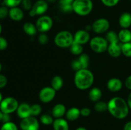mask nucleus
I'll return each instance as SVG.
<instances>
[{
    "label": "nucleus",
    "mask_w": 131,
    "mask_h": 130,
    "mask_svg": "<svg viewBox=\"0 0 131 130\" xmlns=\"http://www.w3.org/2000/svg\"><path fill=\"white\" fill-rule=\"evenodd\" d=\"M107 111L115 118L124 119L129 115V107L124 98L114 97L107 103Z\"/></svg>",
    "instance_id": "f257e3e1"
},
{
    "label": "nucleus",
    "mask_w": 131,
    "mask_h": 130,
    "mask_svg": "<svg viewBox=\"0 0 131 130\" xmlns=\"http://www.w3.org/2000/svg\"><path fill=\"white\" fill-rule=\"evenodd\" d=\"M74 84L78 89L86 90L91 87L94 82V75L88 69H81L75 71Z\"/></svg>",
    "instance_id": "f03ea898"
},
{
    "label": "nucleus",
    "mask_w": 131,
    "mask_h": 130,
    "mask_svg": "<svg viewBox=\"0 0 131 130\" xmlns=\"http://www.w3.org/2000/svg\"><path fill=\"white\" fill-rule=\"evenodd\" d=\"M108 42L107 52L113 57H118L122 54L121 45L119 41L118 34L113 31H110L107 33L105 36Z\"/></svg>",
    "instance_id": "7ed1b4c3"
},
{
    "label": "nucleus",
    "mask_w": 131,
    "mask_h": 130,
    "mask_svg": "<svg viewBox=\"0 0 131 130\" xmlns=\"http://www.w3.org/2000/svg\"><path fill=\"white\" fill-rule=\"evenodd\" d=\"M93 4L92 0H74L73 11L79 16H86L92 12Z\"/></svg>",
    "instance_id": "20e7f679"
},
{
    "label": "nucleus",
    "mask_w": 131,
    "mask_h": 130,
    "mask_svg": "<svg viewBox=\"0 0 131 130\" xmlns=\"http://www.w3.org/2000/svg\"><path fill=\"white\" fill-rule=\"evenodd\" d=\"M54 42L60 48H69L74 42V34L69 31H61L55 36Z\"/></svg>",
    "instance_id": "39448f33"
},
{
    "label": "nucleus",
    "mask_w": 131,
    "mask_h": 130,
    "mask_svg": "<svg viewBox=\"0 0 131 130\" xmlns=\"http://www.w3.org/2000/svg\"><path fill=\"white\" fill-rule=\"evenodd\" d=\"M90 47L91 49L96 53H103L107 50L108 42L106 38L97 36L90 40Z\"/></svg>",
    "instance_id": "423d86ee"
},
{
    "label": "nucleus",
    "mask_w": 131,
    "mask_h": 130,
    "mask_svg": "<svg viewBox=\"0 0 131 130\" xmlns=\"http://www.w3.org/2000/svg\"><path fill=\"white\" fill-rule=\"evenodd\" d=\"M19 104L14 97H6L3 99L0 103V110L4 113H11L16 112Z\"/></svg>",
    "instance_id": "0eeeda50"
},
{
    "label": "nucleus",
    "mask_w": 131,
    "mask_h": 130,
    "mask_svg": "<svg viewBox=\"0 0 131 130\" xmlns=\"http://www.w3.org/2000/svg\"><path fill=\"white\" fill-rule=\"evenodd\" d=\"M36 27L38 32L46 33L50 31L53 25V20L48 15H41L36 22Z\"/></svg>",
    "instance_id": "6e6552de"
},
{
    "label": "nucleus",
    "mask_w": 131,
    "mask_h": 130,
    "mask_svg": "<svg viewBox=\"0 0 131 130\" xmlns=\"http://www.w3.org/2000/svg\"><path fill=\"white\" fill-rule=\"evenodd\" d=\"M48 3L46 0H38L33 5L32 8L29 11L30 17L43 15L48 10Z\"/></svg>",
    "instance_id": "1a4fd4ad"
},
{
    "label": "nucleus",
    "mask_w": 131,
    "mask_h": 130,
    "mask_svg": "<svg viewBox=\"0 0 131 130\" xmlns=\"http://www.w3.org/2000/svg\"><path fill=\"white\" fill-rule=\"evenodd\" d=\"M20 127L21 130H39V121L35 117L29 116L21 119Z\"/></svg>",
    "instance_id": "9d476101"
},
{
    "label": "nucleus",
    "mask_w": 131,
    "mask_h": 130,
    "mask_svg": "<svg viewBox=\"0 0 131 130\" xmlns=\"http://www.w3.org/2000/svg\"><path fill=\"white\" fill-rule=\"evenodd\" d=\"M110 26V22L107 19L100 18L93 22L92 25V29L95 33L102 34L108 31Z\"/></svg>",
    "instance_id": "9b49d317"
},
{
    "label": "nucleus",
    "mask_w": 131,
    "mask_h": 130,
    "mask_svg": "<svg viewBox=\"0 0 131 130\" xmlns=\"http://www.w3.org/2000/svg\"><path fill=\"white\" fill-rule=\"evenodd\" d=\"M56 93V90L51 87H45L40 90L38 97L42 103H48L54 99Z\"/></svg>",
    "instance_id": "f8f14e48"
},
{
    "label": "nucleus",
    "mask_w": 131,
    "mask_h": 130,
    "mask_svg": "<svg viewBox=\"0 0 131 130\" xmlns=\"http://www.w3.org/2000/svg\"><path fill=\"white\" fill-rule=\"evenodd\" d=\"M90 40V34L87 30L80 29L77 31L74 34V42L82 45L88 43Z\"/></svg>",
    "instance_id": "ddd939ff"
},
{
    "label": "nucleus",
    "mask_w": 131,
    "mask_h": 130,
    "mask_svg": "<svg viewBox=\"0 0 131 130\" xmlns=\"http://www.w3.org/2000/svg\"><path fill=\"white\" fill-rule=\"evenodd\" d=\"M17 115L21 119L31 115V105L26 103H21L19 105L16 111Z\"/></svg>",
    "instance_id": "4468645a"
},
{
    "label": "nucleus",
    "mask_w": 131,
    "mask_h": 130,
    "mask_svg": "<svg viewBox=\"0 0 131 130\" xmlns=\"http://www.w3.org/2000/svg\"><path fill=\"white\" fill-rule=\"evenodd\" d=\"M123 87L122 82L117 78L110 79L107 82V87L111 92H118Z\"/></svg>",
    "instance_id": "2eb2a0df"
},
{
    "label": "nucleus",
    "mask_w": 131,
    "mask_h": 130,
    "mask_svg": "<svg viewBox=\"0 0 131 130\" xmlns=\"http://www.w3.org/2000/svg\"><path fill=\"white\" fill-rule=\"evenodd\" d=\"M24 12L23 10L18 6L10 8L9 9V17L15 22L20 21L24 18Z\"/></svg>",
    "instance_id": "dca6fc26"
},
{
    "label": "nucleus",
    "mask_w": 131,
    "mask_h": 130,
    "mask_svg": "<svg viewBox=\"0 0 131 130\" xmlns=\"http://www.w3.org/2000/svg\"><path fill=\"white\" fill-rule=\"evenodd\" d=\"M67 109L65 106L61 103H58L54 105L52 110V116L54 119L62 118L65 115Z\"/></svg>",
    "instance_id": "f3484780"
},
{
    "label": "nucleus",
    "mask_w": 131,
    "mask_h": 130,
    "mask_svg": "<svg viewBox=\"0 0 131 130\" xmlns=\"http://www.w3.org/2000/svg\"><path fill=\"white\" fill-rule=\"evenodd\" d=\"M119 25L122 29H128L131 26V14L124 12L120 16Z\"/></svg>",
    "instance_id": "a211bd4d"
},
{
    "label": "nucleus",
    "mask_w": 131,
    "mask_h": 130,
    "mask_svg": "<svg viewBox=\"0 0 131 130\" xmlns=\"http://www.w3.org/2000/svg\"><path fill=\"white\" fill-rule=\"evenodd\" d=\"M54 130H69V125L67 121L65 119H55L52 123Z\"/></svg>",
    "instance_id": "6ab92c4d"
},
{
    "label": "nucleus",
    "mask_w": 131,
    "mask_h": 130,
    "mask_svg": "<svg viewBox=\"0 0 131 130\" xmlns=\"http://www.w3.org/2000/svg\"><path fill=\"white\" fill-rule=\"evenodd\" d=\"M81 116L80 109L76 107H72L67 110L65 113V117L68 121H74L79 119Z\"/></svg>",
    "instance_id": "aec40b11"
},
{
    "label": "nucleus",
    "mask_w": 131,
    "mask_h": 130,
    "mask_svg": "<svg viewBox=\"0 0 131 130\" xmlns=\"http://www.w3.org/2000/svg\"><path fill=\"white\" fill-rule=\"evenodd\" d=\"M102 96V92L101 89L99 87H93L90 89L88 94V97L90 101L96 102L101 100Z\"/></svg>",
    "instance_id": "412c9836"
},
{
    "label": "nucleus",
    "mask_w": 131,
    "mask_h": 130,
    "mask_svg": "<svg viewBox=\"0 0 131 130\" xmlns=\"http://www.w3.org/2000/svg\"><path fill=\"white\" fill-rule=\"evenodd\" d=\"M118 37L122 43L131 42V31L129 29H122L118 33Z\"/></svg>",
    "instance_id": "4be33fe9"
},
{
    "label": "nucleus",
    "mask_w": 131,
    "mask_h": 130,
    "mask_svg": "<svg viewBox=\"0 0 131 130\" xmlns=\"http://www.w3.org/2000/svg\"><path fill=\"white\" fill-rule=\"evenodd\" d=\"M23 29L27 35L30 36H35L38 31L36 25H35L32 22H29L24 23L23 26Z\"/></svg>",
    "instance_id": "5701e85b"
},
{
    "label": "nucleus",
    "mask_w": 131,
    "mask_h": 130,
    "mask_svg": "<svg viewBox=\"0 0 131 130\" xmlns=\"http://www.w3.org/2000/svg\"><path fill=\"white\" fill-rule=\"evenodd\" d=\"M51 87L53 88L56 91L60 90L63 85V80L62 77L59 75H55L52 77L51 81Z\"/></svg>",
    "instance_id": "b1692460"
},
{
    "label": "nucleus",
    "mask_w": 131,
    "mask_h": 130,
    "mask_svg": "<svg viewBox=\"0 0 131 130\" xmlns=\"http://www.w3.org/2000/svg\"><path fill=\"white\" fill-rule=\"evenodd\" d=\"M82 69H88L89 66L90 57L87 54H81L78 58Z\"/></svg>",
    "instance_id": "393cba45"
},
{
    "label": "nucleus",
    "mask_w": 131,
    "mask_h": 130,
    "mask_svg": "<svg viewBox=\"0 0 131 130\" xmlns=\"http://www.w3.org/2000/svg\"><path fill=\"white\" fill-rule=\"evenodd\" d=\"M69 48H70V52H71L72 54L75 55V56H79V55H81V54H83V45L81 44H79V43H75V42H74Z\"/></svg>",
    "instance_id": "a878e982"
},
{
    "label": "nucleus",
    "mask_w": 131,
    "mask_h": 130,
    "mask_svg": "<svg viewBox=\"0 0 131 130\" xmlns=\"http://www.w3.org/2000/svg\"><path fill=\"white\" fill-rule=\"evenodd\" d=\"M94 109L96 112L100 113L105 112L107 110V103L103 101H99L95 104Z\"/></svg>",
    "instance_id": "bb28decb"
},
{
    "label": "nucleus",
    "mask_w": 131,
    "mask_h": 130,
    "mask_svg": "<svg viewBox=\"0 0 131 130\" xmlns=\"http://www.w3.org/2000/svg\"><path fill=\"white\" fill-rule=\"evenodd\" d=\"M54 117L51 116L49 114H43L40 116V122L43 125L46 126H49V125L52 124L54 122Z\"/></svg>",
    "instance_id": "cd10ccee"
},
{
    "label": "nucleus",
    "mask_w": 131,
    "mask_h": 130,
    "mask_svg": "<svg viewBox=\"0 0 131 130\" xmlns=\"http://www.w3.org/2000/svg\"><path fill=\"white\" fill-rule=\"evenodd\" d=\"M121 49L122 54H123L125 57H131V42L122 43Z\"/></svg>",
    "instance_id": "c85d7f7f"
},
{
    "label": "nucleus",
    "mask_w": 131,
    "mask_h": 130,
    "mask_svg": "<svg viewBox=\"0 0 131 130\" xmlns=\"http://www.w3.org/2000/svg\"><path fill=\"white\" fill-rule=\"evenodd\" d=\"M42 110V107L39 104H33L31 105V115L33 117L39 115Z\"/></svg>",
    "instance_id": "c756f323"
},
{
    "label": "nucleus",
    "mask_w": 131,
    "mask_h": 130,
    "mask_svg": "<svg viewBox=\"0 0 131 130\" xmlns=\"http://www.w3.org/2000/svg\"><path fill=\"white\" fill-rule=\"evenodd\" d=\"M0 130H18V127L14 122L10 121L3 124Z\"/></svg>",
    "instance_id": "7c9ffc66"
},
{
    "label": "nucleus",
    "mask_w": 131,
    "mask_h": 130,
    "mask_svg": "<svg viewBox=\"0 0 131 130\" xmlns=\"http://www.w3.org/2000/svg\"><path fill=\"white\" fill-rule=\"evenodd\" d=\"M4 5L8 8H13L18 6L21 3L22 0H3Z\"/></svg>",
    "instance_id": "2f4dec72"
},
{
    "label": "nucleus",
    "mask_w": 131,
    "mask_h": 130,
    "mask_svg": "<svg viewBox=\"0 0 131 130\" xmlns=\"http://www.w3.org/2000/svg\"><path fill=\"white\" fill-rule=\"evenodd\" d=\"M9 15V9L5 5L0 6V19H5Z\"/></svg>",
    "instance_id": "473e14b6"
},
{
    "label": "nucleus",
    "mask_w": 131,
    "mask_h": 130,
    "mask_svg": "<svg viewBox=\"0 0 131 130\" xmlns=\"http://www.w3.org/2000/svg\"><path fill=\"white\" fill-rule=\"evenodd\" d=\"M20 4H21L24 10H27V11H30L33 5V4H32L31 0H22Z\"/></svg>",
    "instance_id": "72a5a7b5"
},
{
    "label": "nucleus",
    "mask_w": 131,
    "mask_h": 130,
    "mask_svg": "<svg viewBox=\"0 0 131 130\" xmlns=\"http://www.w3.org/2000/svg\"><path fill=\"white\" fill-rule=\"evenodd\" d=\"M60 9L63 12L65 13V14H70V13L72 12L73 8H72V5H67V4H63V5H60Z\"/></svg>",
    "instance_id": "f704fd0d"
},
{
    "label": "nucleus",
    "mask_w": 131,
    "mask_h": 130,
    "mask_svg": "<svg viewBox=\"0 0 131 130\" xmlns=\"http://www.w3.org/2000/svg\"><path fill=\"white\" fill-rule=\"evenodd\" d=\"M38 41L41 45H46L49 42V37L46 33H41L38 37Z\"/></svg>",
    "instance_id": "c9c22d12"
},
{
    "label": "nucleus",
    "mask_w": 131,
    "mask_h": 130,
    "mask_svg": "<svg viewBox=\"0 0 131 130\" xmlns=\"http://www.w3.org/2000/svg\"><path fill=\"white\" fill-rule=\"evenodd\" d=\"M120 0H101L104 5L107 6V7H113L117 5L119 3Z\"/></svg>",
    "instance_id": "e433bc0d"
},
{
    "label": "nucleus",
    "mask_w": 131,
    "mask_h": 130,
    "mask_svg": "<svg viewBox=\"0 0 131 130\" xmlns=\"http://www.w3.org/2000/svg\"><path fill=\"white\" fill-rule=\"evenodd\" d=\"M8 47V42L4 37L0 36V50H4Z\"/></svg>",
    "instance_id": "4c0bfd02"
},
{
    "label": "nucleus",
    "mask_w": 131,
    "mask_h": 130,
    "mask_svg": "<svg viewBox=\"0 0 131 130\" xmlns=\"http://www.w3.org/2000/svg\"><path fill=\"white\" fill-rule=\"evenodd\" d=\"M80 112L81 115L84 117H86L90 115L91 113H92V111L88 107H83V108H82L80 110Z\"/></svg>",
    "instance_id": "58836bf2"
},
{
    "label": "nucleus",
    "mask_w": 131,
    "mask_h": 130,
    "mask_svg": "<svg viewBox=\"0 0 131 130\" xmlns=\"http://www.w3.org/2000/svg\"><path fill=\"white\" fill-rule=\"evenodd\" d=\"M8 83V79L5 75L0 74V89L5 87Z\"/></svg>",
    "instance_id": "ea45409f"
},
{
    "label": "nucleus",
    "mask_w": 131,
    "mask_h": 130,
    "mask_svg": "<svg viewBox=\"0 0 131 130\" xmlns=\"http://www.w3.org/2000/svg\"><path fill=\"white\" fill-rule=\"evenodd\" d=\"M11 121V117H10V114L8 113H4L3 115V118L1 122L3 123H6V122H8Z\"/></svg>",
    "instance_id": "a19ab883"
},
{
    "label": "nucleus",
    "mask_w": 131,
    "mask_h": 130,
    "mask_svg": "<svg viewBox=\"0 0 131 130\" xmlns=\"http://www.w3.org/2000/svg\"><path fill=\"white\" fill-rule=\"evenodd\" d=\"M125 85L128 89L131 90V75H129L127 77L125 80Z\"/></svg>",
    "instance_id": "79ce46f5"
},
{
    "label": "nucleus",
    "mask_w": 131,
    "mask_h": 130,
    "mask_svg": "<svg viewBox=\"0 0 131 130\" xmlns=\"http://www.w3.org/2000/svg\"><path fill=\"white\" fill-rule=\"evenodd\" d=\"M74 0H60L59 3L60 5H63V4H67V5H72Z\"/></svg>",
    "instance_id": "37998d69"
},
{
    "label": "nucleus",
    "mask_w": 131,
    "mask_h": 130,
    "mask_svg": "<svg viewBox=\"0 0 131 130\" xmlns=\"http://www.w3.org/2000/svg\"><path fill=\"white\" fill-rule=\"evenodd\" d=\"M124 130H131V121H128L124 125Z\"/></svg>",
    "instance_id": "c03bdc74"
},
{
    "label": "nucleus",
    "mask_w": 131,
    "mask_h": 130,
    "mask_svg": "<svg viewBox=\"0 0 131 130\" xmlns=\"http://www.w3.org/2000/svg\"><path fill=\"white\" fill-rule=\"evenodd\" d=\"M127 103L128 106H129V109L131 110V93H130V94H129V96H128Z\"/></svg>",
    "instance_id": "a18cd8bd"
},
{
    "label": "nucleus",
    "mask_w": 131,
    "mask_h": 130,
    "mask_svg": "<svg viewBox=\"0 0 131 130\" xmlns=\"http://www.w3.org/2000/svg\"><path fill=\"white\" fill-rule=\"evenodd\" d=\"M75 130H88V129H87L86 128H85L84 127H81H81H78V128L75 129Z\"/></svg>",
    "instance_id": "49530a36"
},
{
    "label": "nucleus",
    "mask_w": 131,
    "mask_h": 130,
    "mask_svg": "<svg viewBox=\"0 0 131 130\" xmlns=\"http://www.w3.org/2000/svg\"><path fill=\"white\" fill-rule=\"evenodd\" d=\"M3 115V112L0 110V122H1V121H2Z\"/></svg>",
    "instance_id": "de8ad7c7"
},
{
    "label": "nucleus",
    "mask_w": 131,
    "mask_h": 130,
    "mask_svg": "<svg viewBox=\"0 0 131 130\" xmlns=\"http://www.w3.org/2000/svg\"><path fill=\"white\" fill-rule=\"evenodd\" d=\"M47 3H54L56 0H46Z\"/></svg>",
    "instance_id": "09e8293b"
},
{
    "label": "nucleus",
    "mask_w": 131,
    "mask_h": 130,
    "mask_svg": "<svg viewBox=\"0 0 131 130\" xmlns=\"http://www.w3.org/2000/svg\"><path fill=\"white\" fill-rule=\"evenodd\" d=\"M3 99V94H2V93L0 92V103H1V102L2 101Z\"/></svg>",
    "instance_id": "8fccbe9b"
},
{
    "label": "nucleus",
    "mask_w": 131,
    "mask_h": 130,
    "mask_svg": "<svg viewBox=\"0 0 131 130\" xmlns=\"http://www.w3.org/2000/svg\"><path fill=\"white\" fill-rule=\"evenodd\" d=\"M1 32H2V26H1V24H0V34H1Z\"/></svg>",
    "instance_id": "3c124183"
},
{
    "label": "nucleus",
    "mask_w": 131,
    "mask_h": 130,
    "mask_svg": "<svg viewBox=\"0 0 131 130\" xmlns=\"http://www.w3.org/2000/svg\"><path fill=\"white\" fill-rule=\"evenodd\" d=\"M1 70H2V65H1V64L0 63V72H1Z\"/></svg>",
    "instance_id": "603ef678"
}]
</instances>
